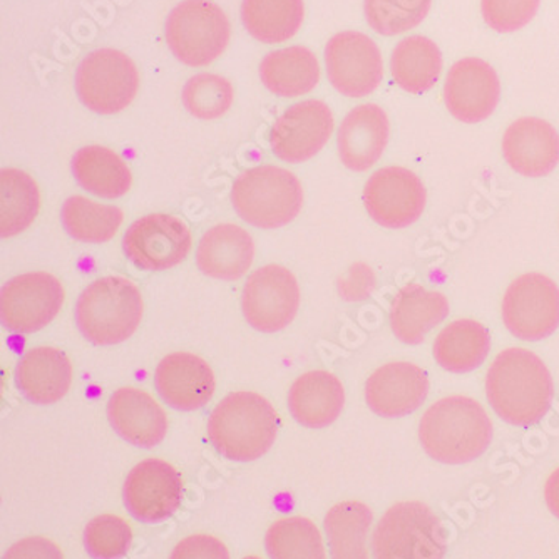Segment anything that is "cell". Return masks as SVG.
<instances>
[{"label":"cell","instance_id":"cell-14","mask_svg":"<svg viewBox=\"0 0 559 559\" xmlns=\"http://www.w3.org/2000/svg\"><path fill=\"white\" fill-rule=\"evenodd\" d=\"M122 250L138 269L163 272L187 259L191 250L190 228L180 218L166 213L147 215L128 228Z\"/></svg>","mask_w":559,"mask_h":559},{"label":"cell","instance_id":"cell-21","mask_svg":"<svg viewBox=\"0 0 559 559\" xmlns=\"http://www.w3.org/2000/svg\"><path fill=\"white\" fill-rule=\"evenodd\" d=\"M391 122L384 109L377 105H360L352 109L337 133L338 155L345 168L364 173L372 168L389 143Z\"/></svg>","mask_w":559,"mask_h":559},{"label":"cell","instance_id":"cell-31","mask_svg":"<svg viewBox=\"0 0 559 559\" xmlns=\"http://www.w3.org/2000/svg\"><path fill=\"white\" fill-rule=\"evenodd\" d=\"M372 521V510L364 502L335 504L323 521L330 559H369L367 538Z\"/></svg>","mask_w":559,"mask_h":559},{"label":"cell","instance_id":"cell-39","mask_svg":"<svg viewBox=\"0 0 559 559\" xmlns=\"http://www.w3.org/2000/svg\"><path fill=\"white\" fill-rule=\"evenodd\" d=\"M542 0H480L486 24L496 33H516L538 14Z\"/></svg>","mask_w":559,"mask_h":559},{"label":"cell","instance_id":"cell-10","mask_svg":"<svg viewBox=\"0 0 559 559\" xmlns=\"http://www.w3.org/2000/svg\"><path fill=\"white\" fill-rule=\"evenodd\" d=\"M64 304V288L55 275L25 273L0 292V319L14 334H34L49 325Z\"/></svg>","mask_w":559,"mask_h":559},{"label":"cell","instance_id":"cell-25","mask_svg":"<svg viewBox=\"0 0 559 559\" xmlns=\"http://www.w3.org/2000/svg\"><path fill=\"white\" fill-rule=\"evenodd\" d=\"M345 405V389L334 373L312 370L298 377L288 391L292 417L309 429L332 426Z\"/></svg>","mask_w":559,"mask_h":559},{"label":"cell","instance_id":"cell-6","mask_svg":"<svg viewBox=\"0 0 559 559\" xmlns=\"http://www.w3.org/2000/svg\"><path fill=\"white\" fill-rule=\"evenodd\" d=\"M445 551L444 526L424 502L392 506L373 531V559H444Z\"/></svg>","mask_w":559,"mask_h":559},{"label":"cell","instance_id":"cell-23","mask_svg":"<svg viewBox=\"0 0 559 559\" xmlns=\"http://www.w3.org/2000/svg\"><path fill=\"white\" fill-rule=\"evenodd\" d=\"M71 382V360L58 348L37 347L25 352L15 369L19 392L37 405L56 404L64 399Z\"/></svg>","mask_w":559,"mask_h":559},{"label":"cell","instance_id":"cell-24","mask_svg":"<svg viewBox=\"0 0 559 559\" xmlns=\"http://www.w3.org/2000/svg\"><path fill=\"white\" fill-rule=\"evenodd\" d=\"M255 260L253 238L234 223L213 226L198 245L197 265L205 275L235 282L250 270Z\"/></svg>","mask_w":559,"mask_h":559},{"label":"cell","instance_id":"cell-41","mask_svg":"<svg viewBox=\"0 0 559 559\" xmlns=\"http://www.w3.org/2000/svg\"><path fill=\"white\" fill-rule=\"evenodd\" d=\"M2 559H64V556L56 543L33 536L12 545Z\"/></svg>","mask_w":559,"mask_h":559},{"label":"cell","instance_id":"cell-16","mask_svg":"<svg viewBox=\"0 0 559 559\" xmlns=\"http://www.w3.org/2000/svg\"><path fill=\"white\" fill-rule=\"evenodd\" d=\"M334 128V112L325 103L301 100L276 119L270 133V146L282 162H309L329 143Z\"/></svg>","mask_w":559,"mask_h":559},{"label":"cell","instance_id":"cell-7","mask_svg":"<svg viewBox=\"0 0 559 559\" xmlns=\"http://www.w3.org/2000/svg\"><path fill=\"white\" fill-rule=\"evenodd\" d=\"M165 34L178 61L190 68H205L228 47L230 21L212 0H183L169 12Z\"/></svg>","mask_w":559,"mask_h":559},{"label":"cell","instance_id":"cell-18","mask_svg":"<svg viewBox=\"0 0 559 559\" xmlns=\"http://www.w3.org/2000/svg\"><path fill=\"white\" fill-rule=\"evenodd\" d=\"M429 377L411 362H391L377 369L366 384L369 409L385 419L416 413L429 395Z\"/></svg>","mask_w":559,"mask_h":559},{"label":"cell","instance_id":"cell-38","mask_svg":"<svg viewBox=\"0 0 559 559\" xmlns=\"http://www.w3.org/2000/svg\"><path fill=\"white\" fill-rule=\"evenodd\" d=\"M133 545L130 524L115 514L94 518L84 530V548L93 559H121Z\"/></svg>","mask_w":559,"mask_h":559},{"label":"cell","instance_id":"cell-36","mask_svg":"<svg viewBox=\"0 0 559 559\" xmlns=\"http://www.w3.org/2000/svg\"><path fill=\"white\" fill-rule=\"evenodd\" d=\"M181 99L187 111L194 118L212 121L228 112L234 105L235 91L230 81L225 80L223 75L203 72L193 75L185 84Z\"/></svg>","mask_w":559,"mask_h":559},{"label":"cell","instance_id":"cell-26","mask_svg":"<svg viewBox=\"0 0 559 559\" xmlns=\"http://www.w3.org/2000/svg\"><path fill=\"white\" fill-rule=\"evenodd\" d=\"M449 316V301L441 292L409 284L399 290L391 305V326L395 337L407 345H420L430 330Z\"/></svg>","mask_w":559,"mask_h":559},{"label":"cell","instance_id":"cell-30","mask_svg":"<svg viewBox=\"0 0 559 559\" xmlns=\"http://www.w3.org/2000/svg\"><path fill=\"white\" fill-rule=\"evenodd\" d=\"M442 66L438 44L424 36L405 37L392 52V78L405 93L424 94L432 90L441 78Z\"/></svg>","mask_w":559,"mask_h":559},{"label":"cell","instance_id":"cell-28","mask_svg":"<svg viewBox=\"0 0 559 559\" xmlns=\"http://www.w3.org/2000/svg\"><path fill=\"white\" fill-rule=\"evenodd\" d=\"M489 350V330L469 319L449 323L435 342L436 362L452 373H469L479 369L488 359Z\"/></svg>","mask_w":559,"mask_h":559},{"label":"cell","instance_id":"cell-44","mask_svg":"<svg viewBox=\"0 0 559 559\" xmlns=\"http://www.w3.org/2000/svg\"><path fill=\"white\" fill-rule=\"evenodd\" d=\"M243 559H262V558H259V556H247V558H243Z\"/></svg>","mask_w":559,"mask_h":559},{"label":"cell","instance_id":"cell-35","mask_svg":"<svg viewBox=\"0 0 559 559\" xmlns=\"http://www.w3.org/2000/svg\"><path fill=\"white\" fill-rule=\"evenodd\" d=\"M265 548L270 559H326L319 527L307 518L290 516L273 523L266 531Z\"/></svg>","mask_w":559,"mask_h":559},{"label":"cell","instance_id":"cell-42","mask_svg":"<svg viewBox=\"0 0 559 559\" xmlns=\"http://www.w3.org/2000/svg\"><path fill=\"white\" fill-rule=\"evenodd\" d=\"M373 285H376V276H373L372 270L364 263H359V265L352 266L347 278L342 280L338 288H341L342 298L348 301H357L369 297L370 292L373 290Z\"/></svg>","mask_w":559,"mask_h":559},{"label":"cell","instance_id":"cell-34","mask_svg":"<svg viewBox=\"0 0 559 559\" xmlns=\"http://www.w3.org/2000/svg\"><path fill=\"white\" fill-rule=\"evenodd\" d=\"M62 225L69 237L83 243H105L118 234L124 215L118 206L100 205L84 197L64 201Z\"/></svg>","mask_w":559,"mask_h":559},{"label":"cell","instance_id":"cell-9","mask_svg":"<svg viewBox=\"0 0 559 559\" xmlns=\"http://www.w3.org/2000/svg\"><path fill=\"white\" fill-rule=\"evenodd\" d=\"M502 322L521 341H545L559 329V287L542 273L514 280L502 298Z\"/></svg>","mask_w":559,"mask_h":559},{"label":"cell","instance_id":"cell-2","mask_svg":"<svg viewBox=\"0 0 559 559\" xmlns=\"http://www.w3.org/2000/svg\"><path fill=\"white\" fill-rule=\"evenodd\" d=\"M495 429L485 407L464 395L435 402L420 419L426 454L442 464H466L488 451Z\"/></svg>","mask_w":559,"mask_h":559},{"label":"cell","instance_id":"cell-37","mask_svg":"<svg viewBox=\"0 0 559 559\" xmlns=\"http://www.w3.org/2000/svg\"><path fill=\"white\" fill-rule=\"evenodd\" d=\"M432 0H366L364 12L380 36H399L423 24Z\"/></svg>","mask_w":559,"mask_h":559},{"label":"cell","instance_id":"cell-11","mask_svg":"<svg viewBox=\"0 0 559 559\" xmlns=\"http://www.w3.org/2000/svg\"><path fill=\"white\" fill-rule=\"evenodd\" d=\"M300 307V288L290 270L266 265L251 273L241 295V310L253 329L276 334L294 322Z\"/></svg>","mask_w":559,"mask_h":559},{"label":"cell","instance_id":"cell-4","mask_svg":"<svg viewBox=\"0 0 559 559\" xmlns=\"http://www.w3.org/2000/svg\"><path fill=\"white\" fill-rule=\"evenodd\" d=\"M143 310V298L131 280L105 276L81 294L75 323L91 344L118 345L136 332Z\"/></svg>","mask_w":559,"mask_h":559},{"label":"cell","instance_id":"cell-22","mask_svg":"<svg viewBox=\"0 0 559 559\" xmlns=\"http://www.w3.org/2000/svg\"><path fill=\"white\" fill-rule=\"evenodd\" d=\"M108 419L116 435L136 448H155L168 432L162 405L140 389L116 391L108 402Z\"/></svg>","mask_w":559,"mask_h":559},{"label":"cell","instance_id":"cell-40","mask_svg":"<svg viewBox=\"0 0 559 559\" xmlns=\"http://www.w3.org/2000/svg\"><path fill=\"white\" fill-rule=\"evenodd\" d=\"M169 559H230V551L218 538L194 535L178 543Z\"/></svg>","mask_w":559,"mask_h":559},{"label":"cell","instance_id":"cell-29","mask_svg":"<svg viewBox=\"0 0 559 559\" xmlns=\"http://www.w3.org/2000/svg\"><path fill=\"white\" fill-rule=\"evenodd\" d=\"M72 173L81 188L108 200L124 197L133 185L124 159L105 146L81 147L72 158Z\"/></svg>","mask_w":559,"mask_h":559},{"label":"cell","instance_id":"cell-43","mask_svg":"<svg viewBox=\"0 0 559 559\" xmlns=\"http://www.w3.org/2000/svg\"><path fill=\"white\" fill-rule=\"evenodd\" d=\"M545 501L552 516L559 520V467L552 471L551 476L546 480Z\"/></svg>","mask_w":559,"mask_h":559},{"label":"cell","instance_id":"cell-19","mask_svg":"<svg viewBox=\"0 0 559 559\" xmlns=\"http://www.w3.org/2000/svg\"><path fill=\"white\" fill-rule=\"evenodd\" d=\"M156 391L176 411H198L215 394V373L205 360L188 352L166 355L156 367Z\"/></svg>","mask_w":559,"mask_h":559},{"label":"cell","instance_id":"cell-20","mask_svg":"<svg viewBox=\"0 0 559 559\" xmlns=\"http://www.w3.org/2000/svg\"><path fill=\"white\" fill-rule=\"evenodd\" d=\"M506 163L527 178H542L559 165V134L545 119L521 118L502 136Z\"/></svg>","mask_w":559,"mask_h":559},{"label":"cell","instance_id":"cell-15","mask_svg":"<svg viewBox=\"0 0 559 559\" xmlns=\"http://www.w3.org/2000/svg\"><path fill=\"white\" fill-rule=\"evenodd\" d=\"M180 473L162 460H146L131 469L124 480L126 510L144 524H158L180 510L183 501Z\"/></svg>","mask_w":559,"mask_h":559},{"label":"cell","instance_id":"cell-27","mask_svg":"<svg viewBox=\"0 0 559 559\" xmlns=\"http://www.w3.org/2000/svg\"><path fill=\"white\" fill-rule=\"evenodd\" d=\"M260 78L266 90L275 96H304L312 93L319 84V59L304 46L273 50L260 64Z\"/></svg>","mask_w":559,"mask_h":559},{"label":"cell","instance_id":"cell-13","mask_svg":"<svg viewBox=\"0 0 559 559\" xmlns=\"http://www.w3.org/2000/svg\"><path fill=\"white\" fill-rule=\"evenodd\" d=\"M326 75L337 93L366 97L384 80V61L376 40L357 31L335 34L325 47Z\"/></svg>","mask_w":559,"mask_h":559},{"label":"cell","instance_id":"cell-8","mask_svg":"<svg viewBox=\"0 0 559 559\" xmlns=\"http://www.w3.org/2000/svg\"><path fill=\"white\" fill-rule=\"evenodd\" d=\"M140 90V74L131 58L116 49H96L75 71V93L97 115H116L128 108Z\"/></svg>","mask_w":559,"mask_h":559},{"label":"cell","instance_id":"cell-1","mask_svg":"<svg viewBox=\"0 0 559 559\" xmlns=\"http://www.w3.org/2000/svg\"><path fill=\"white\" fill-rule=\"evenodd\" d=\"M486 395L499 419L526 429L542 423L551 409L555 384L538 355L508 348L489 367Z\"/></svg>","mask_w":559,"mask_h":559},{"label":"cell","instance_id":"cell-33","mask_svg":"<svg viewBox=\"0 0 559 559\" xmlns=\"http://www.w3.org/2000/svg\"><path fill=\"white\" fill-rule=\"evenodd\" d=\"M40 209L36 181L21 169L0 173V235L15 237L33 225Z\"/></svg>","mask_w":559,"mask_h":559},{"label":"cell","instance_id":"cell-12","mask_svg":"<svg viewBox=\"0 0 559 559\" xmlns=\"http://www.w3.org/2000/svg\"><path fill=\"white\" fill-rule=\"evenodd\" d=\"M427 191L416 173L401 166L380 168L364 188V205L377 225L399 230L413 226L426 210Z\"/></svg>","mask_w":559,"mask_h":559},{"label":"cell","instance_id":"cell-3","mask_svg":"<svg viewBox=\"0 0 559 559\" xmlns=\"http://www.w3.org/2000/svg\"><path fill=\"white\" fill-rule=\"evenodd\" d=\"M278 427V414L263 395L234 392L210 416L209 438L226 460L251 463L272 449Z\"/></svg>","mask_w":559,"mask_h":559},{"label":"cell","instance_id":"cell-5","mask_svg":"<svg viewBox=\"0 0 559 559\" xmlns=\"http://www.w3.org/2000/svg\"><path fill=\"white\" fill-rule=\"evenodd\" d=\"M231 203L241 219L263 230L294 222L304 206V188L294 173L278 166H257L238 176Z\"/></svg>","mask_w":559,"mask_h":559},{"label":"cell","instance_id":"cell-32","mask_svg":"<svg viewBox=\"0 0 559 559\" xmlns=\"http://www.w3.org/2000/svg\"><path fill=\"white\" fill-rule=\"evenodd\" d=\"M305 19L304 0H243L241 22L253 39L280 44L300 31Z\"/></svg>","mask_w":559,"mask_h":559},{"label":"cell","instance_id":"cell-17","mask_svg":"<svg viewBox=\"0 0 559 559\" xmlns=\"http://www.w3.org/2000/svg\"><path fill=\"white\" fill-rule=\"evenodd\" d=\"M501 97L498 72L479 58H466L449 69L444 103L457 121L476 124L491 118Z\"/></svg>","mask_w":559,"mask_h":559}]
</instances>
